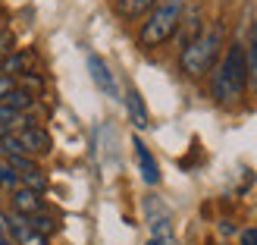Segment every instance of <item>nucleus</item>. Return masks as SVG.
Here are the masks:
<instances>
[{"instance_id": "f257e3e1", "label": "nucleus", "mask_w": 257, "mask_h": 245, "mask_svg": "<svg viewBox=\"0 0 257 245\" xmlns=\"http://www.w3.org/2000/svg\"><path fill=\"white\" fill-rule=\"evenodd\" d=\"M248 85V57H245V44H229L226 54L220 60V66L213 72V85L210 92L220 104H235V101L245 95Z\"/></svg>"}, {"instance_id": "f03ea898", "label": "nucleus", "mask_w": 257, "mask_h": 245, "mask_svg": "<svg viewBox=\"0 0 257 245\" xmlns=\"http://www.w3.org/2000/svg\"><path fill=\"white\" fill-rule=\"evenodd\" d=\"M185 13V0H163L151 10L148 22H141V32H138V41L141 47H160L163 41H170L179 29V19Z\"/></svg>"}, {"instance_id": "7ed1b4c3", "label": "nucleus", "mask_w": 257, "mask_h": 245, "mask_svg": "<svg viewBox=\"0 0 257 245\" xmlns=\"http://www.w3.org/2000/svg\"><path fill=\"white\" fill-rule=\"evenodd\" d=\"M220 47H223V29L216 25L210 32H201L191 44L179 50V66H182L188 79H198L213 66V60L220 57Z\"/></svg>"}, {"instance_id": "20e7f679", "label": "nucleus", "mask_w": 257, "mask_h": 245, "mask_svg": "<svg viewBox=\"0 0 257 245\" xmlns=\"http://www.w3.org/2000/svg\"><path fill=\"white\" fill-rule=\"evenodd\" d=\"M50 151V135L44 132L41 126H29L16 135L0 138V154L10 157V154H22V157H38V154Z\"/></svg>"}, {"instance_id": "39448f33", "label": "nucleus", "mask_w": 257, "mask_h": 245, "mask_svg": "<svg viewBox=\"0 0 257 245\" xmlns=\"http://www.w3.org/2000/svg\"><path fill=\"white\" fill-rule=\"evenodd\" d=\"M88 72H91V82L97 85V92H104V95H107V98H113V101L119 98L116 79H113V72H110V66L104 63V57L88 54Z\"/></svg>"}, {"instance_id": "423d86ee", "label": "nucleus", "mask_w": 257, "mask_h": 245, "mask_svg": "<svg viewBox=\"0 0 257 245\" xmlns=\"http://www.w3.org/2000/svg\"><path fill=\"white\" fill-rule=\"evenodd\" d=\"M132 148H135L138 173H141V179H145V186H157V183H160V167H157V160H154V154L148 151V145H145L138 135L132 138Z\"/></svg>"}, {"instance_id": "0eeeda50", "label": "nucleus", "mask_w": 257, "mask_h": 245, "mask_svg": "<svg viewBox=\"0 0 257 245\" xmlns=\"http://www.w3.org/2000/svg\"><path fill=\"white\" fill-rule=\"evenodd\" d=\"M13 208H16V214L19 217H32V214H41V208H44V198H41V192H35V189H25V186H19V189H13Z\"/></svg>"}, {"instance_id": "6e6552de", "label": "nucleus", "mask_w": 257, "mask_h": 245, "mask_svg": "<svg viewBox=\"0 0 257 245\" xmlns=\"http://www.w3.org/2000/svg\"><path fill=\"white\" fill-rule=\"evenodd\" d=\"M204 32V25H201V13L198 10H188L182 13V19H179V29H176V38H179V50H182L185 44H191L195 38Z\"/></svg>"}, {"instance_id": "1a4fd4ad", "label": "nucleus", "mask_w": 257, "mask_h": 245, "mask_svg": "<svg viewBox=\"0 0 257 245\" xmlns=\"http://www.w3.org/2000/svg\"><path fill=\"white\" fill-rule=\"evenodd\" d=\"M125 107H128V120H132L135 129H148L151 126V113H148L145 98L138 95V88H128L125 92Z\"/></svg>"}, {"instance_id": "9d476101", "label": "nucleus", "mask_w": 257, "mask_h": 245, "mask_svg": "<svg viewBox=\"0 0 257 245\" xmlns=\"http://www.w3.org/2000/svg\"><path fill=\"white\" fill-rule=\"evenodd\" d=\"M35 63V54L32 50H16V54H7L4 60H0V75H22L29 72Z\"/></svg>"}, {"instance_id": "9b49d317", "label": "nucleus", "mask_w": 257, "mask_h": 245, "mask_svg": "<svg viewBox=\"0 0 257 245\" xmlns=\"http://www.w3.org/2000/svg\"><path fill=\"white\" fill-rule=\"evenodd\" d=\"M10 233H13V239H16L19 245H47V236H41V233H35V229L29 226L19 217V220H13L10 223Z\"/></svg>"}, {"instance_id": "f8f14e48", "label": "nucleus", "mask_w": 257, "mask_h": 245, "mask_svg": "<svg viewBox=\"0 0 257 245\" xmlns=\"http://www.w3.org/2000/svg\"><path fill=\"white\" fill-rule=\"evenodd\" d=\"M0 104L10 107V110H16V113H25L29 107H35V95H32V92H25V88H13L10 95L0 98Z\"/></svg>"}, {"instance_id": "ddd939ff", "label": "nucleus", "mask_w": 257, "mask_h": 245, "mask_svg": "<svg viewBox=\"0 0 257 245\" xmlns=\"http://www.w3.org/2000/svg\"><path fill=\"white\" fill-rule=\"evenodd\" d=\"M245 57H248V82L254 85V92H257V25H254V29H251V35H248Z\"/></svg>"}, {"instance_id": "4468645a", "label": "nucleus", "mask_w": 257, "mask_h": 245, "mask_svg": "<svg viewBox=\"0 0 257 245\" xmlns=\"http://www.w3.org/2000/svg\"><path fill=\"white\" fill-rule=\"evenodd\" d=\"M151 7H157V0H116V10L122 13V16H128V19L148 13Z\"/></svg>"}, {"instance_id": "2eb2a0df", "label": "nucleus", "mask_w": 257, "mask_h": 245, "mask_svg": "<svg viewBox=\"0 0 257 245\" xmlns=\"http://www.w3.org/2000/svg\"><path fill=\"white\" fill-rule=\"evenodd\" d=\"M19 183L25 186V189H35V192H41L44 186H47V176L38 170V167H29V170H22L19 173Z\"/></svg>"}, {"instance_id": "dca6fc26", "label": "nucleus", "mask_w": 257, "mask_h": 245, "mask_svg": "<svg viewBox=\"0 0 257 245\" xmlns=\"http://www.w3.org/2000/svg\"><path fill=\"white\" fill-rule=\"evenodd\" d=\"M22 220L29 223L35 233H41V236H50L57 229V220H54V217H44V214H32V217H22Z\"/></svg>"}, {"instance_id": "f3484780", "label": "nucleus", "mask_w": 257, "mask_h": 245, "mask_svg": "<svg viewBox=\"0 0 257 245\" xmlns=\"http://www.w3.org/2000/svg\"><path fill=\"white\" fill-rule=\"evenodd\" d=\"M19 186H22V183H19V173L13 170L7 160H0V189L13 192V189H19Z\"/></svg>"}, {"instance_id": "a211bd4d", "label": "nucleus", "mask_w": 257, "mask_h": 245, "mask_svg": "<svg viewBox=\"0 0 257 245\" xmlns=\"http://www.w3.org/2000/svg\"><path fill=\"white\" fill-rule=\"evenodd\" d=\"M13 41H16V38H13V32H0V60H4L7 54H10V50H13Z\"/></svg>"}, {"instance_id": "6ab92c4d", "label": "nucleus", "mask_w": 257, "mask_h": 245, "mask_svg": "<svg viewBox=\"0 0 257 245\" xmlns=\"http://www.w3.org/2000/svg\"><path fill=\"white\" fill-rule=\"evenodd\" d=\"M13 88H16V79H13V75H0V98L10 95Z\"/></svg>"}, {"instance_id": "aec40b11", "label": "nucleus", "mask_w": 257, "mask_h": 245, "mask_svg": "<svg viewBox=\"0 0 257 245\" xmlns=\"http://www.w3.org/2000/svg\"><path fill=\"white\" fill-rule=\"evenodd\" d=\"M241 245H257V229H254V226L241 233Z\"/></svg>"}, {"instance_id": "412c9836", "label": "nucleus", "mask_w": 257, "mask_h": 245, "mask_svg": "<svg viewBox=\"0 0 257 245\" xmlns=\"http://www.w3.org/2000/svg\"><path fill=\"white\" fill-rule=\"evenodd\" d=\"M10 233V220L4 217V211H0V236H7Z\"/></svg>"}, {"instance_id": "4be33fe9", "label": "nucleus", "mask_w": 257, "mask_h": 245, "mask_svg": "<svg viewBox=\"0 0 257 245\" xmlns=\"http://www.w3.org/2000/svg\"><path fill=\"white\" fill-rule=\"evenodd\" d=\"M0 245H13V242H10V239H7V236H0Z\"/></svg>"}]
</instances>
